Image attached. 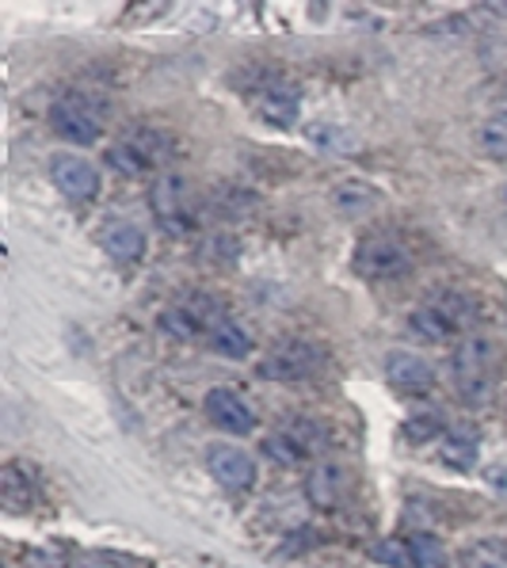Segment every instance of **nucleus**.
I'll return each mask as SVG.
<instances>
[{
    "label": "nucleus",
    "mask_w": 507,
    "mask_h": 568,
    "mask_svg": "<svg viewBox=\"0 0 507 568\" xmlns=\"http://www.w3.org/2000/svg\"><path fill=\"white\" fill-rule=\"evenodd\" d=\"M206 416H210V424L222 427L225 435L256 432V413H252L249 400L233 389H210L206 393Z\"/></svg>",
    "instance_id": "ddd939ff"
},
{
    "label": "nucleus",
    "mask_w": 507,
    "mask_h": 568,
    "mask_svg": "<svg viewBox=\"0 0 507 568\" xmlns=\"http://www.w3.org/2000/svg\"><path fill=\"white\" fill-rule=\"evenodd\" d=\"M450 371H454V389L469 405H485L488 393L496 386V374H500V347L485 332H469L458 344V352H454Z\"/></svg>",
    "instance_id": "f03ea898"
},
{
    "label": "nucleus",
    "mask_w": 507,
    "mask_h": 568,
    "mask_svg": "<svg viewBox=\"0 0 507 568\" xmlns=\"http://www.w3.org/2000/svg\"><path fill=\"white\" fill-rule=\"evenodd\" d=\"M374 557H382V565L413 568V557H408L405 541H382V546H374Z\"/></svg>",
    "instance_id": "5701e85b"
},
{
    "label": "nucleus",
    "mask_w": 507,
    "mask_h": 568,
    "mask_svg": "<svg viewBox=\"0 0 507 568\" xmlns=\"http://www.w3.org/2000/svg\"><path fill=\"white\" fill-rule=\"evenodd\" d=\"M108 161L126 176H145V172H161L172 161V138L153 126H134L111 145Z\"/></svg>",
    "instance_id": "7ed1b4c3"
},
{
    "label": "nucleus",
    "mask_w": 507,
    "mask_h": 568,
    "mask_svg": "<svg viewBox=\"0 0 507 568\" xmlns=\"http://www.w3.org/2000/svg\"><path fill=\"white\" fill-rule=\"evenodd\" d=\"M405 435H408V439H413V443L439 439V435H443V419H439V416H416V419H408Z\"/></svg>",
    "instance_id": "4be33fe9"
},
{
    "label": "nucleus",
    "mask_w": 507,
    "mask_h": 568,
    "mask_svg": "<svg viewBox=\"0 0 507 568\" xmlns=\"http://www.w3.org/2000/svg\"><path fill=\"white\" fill-rule=\"evenodd\" d=\"M405 546H408V557H413V568H450L447 546H443L435 535H427V530L408 535Z\"/></svg>",
    "instance_id": "6ab92c4d"
},
{
    "label": "nucleus",
    "mask_w": 507,
    "mask_h": 568,
    "mask_svg": "<svg viewBox=\"0 0 507 568\" xmlns=\"http://www.w3.org/2000/svg\"><path fill=\"white\" fill-rule=\"evenodd\" d=\"M50 180L65 199L73 203H92L100 195V169L81 153H54L50 156Z\"/></svg>",
    "instance_id": "6e6552de"
},
{
    "label": "nucleus",
    "mask_w": 507,
    "mask_h": 568,
    "mask_svg": "<svg viewBox=\"0 0 507 568\" xmlns=\"http://www.w3.org/2000/svg\"><path fill=\"white\" fill-rule=\"evenodd\" d=\"M260 115H264V122H271V126H278V130L294 126V119H298V92L283 89V84L267 89L264 95H260Z\"/></svg>",
    "instance_id": "f3484780"
},
{
    "label": "nucleus",
    "mask_w": 507,
    "mask_h": 568,
    "mask_svg": "<svg viewBox=\"0 0 507 568\" xmlns=\"http://www.w3.org/2000/svg\"><path fill=\"white\" fill-rule=\"evenodd\" d=\"M325 347L302 336H286L275 347H267V355L260 359V378L267 382H305L317 378L325 371Z\"/></svg>",
    "instance_id": "20e7f679"
},
{
    "label": "nucleus",
    "mask_w": 507,
    "mask_h": 568,
    "mask_svg": "<svg viewBox=\"0 0 507 568\" xmlns=\"http://www.w3.org/2000/svg\"><path fill=\"white\" fill-rule=\"evenodd\" d=\"M500 549H504V557H507V538H504V541H500Z\"/></svg>",
    "instance_id": "b1692460"
},
{
    "label": "nucleus",
    "mask_w": 507,
    "mask_h": 568,
    "mask_svg": "<svg viewBox=\"0 0 507 568\" xmlns=\"http://www.w3.org/2000/svg\"><path fill=\"white\" fill-rule=\"evenodd\" d=\"M34 496H39V477H34V466H4L0 474V500H4L8 511H31Z\"/></svg>",
    "instance_id": "dca6fc26"
},
{
    "label": "nucleus",
    "mask_w": 507,
    "mask_h": 568,
    "mask_svg": "<svg viewBox=\"0 0 507 568\" xmlns=\"http://www.w3.org/2000/svg\"><path fill=\"white\" fill-rule=\"evenodd\" d=\"M458 568H507V557H504L500 546H488V541H480V546L462 554Z\"/></svg>",
    "instance_id": "aec40b11"
},
{
    "label": "nucleus",
    "mask_w": 507,
    "mask_h": 568,
    "mask_svg": "<svg viewBox=\"0 0 507 568\" xmlns=\"http://www.w3.org/2000/svg\"><path fill=\"white\" fill-rule=\"evenodd\" d=\"M305 493H310L313 508L336 511L339 504L347 500V493H352V477H347V469L339 466V462L317 458L310 469V477H305Z\"/></svg>",
    "instance_id": "f8f14e48"
},
{
    "label": "nucleus",
    "mask_w": 507,
    "mask_h": 568,
    "mask_svg": "<svg viewBox=\"0 0 507 568\" xmlns=\"http://www.w3.org/2000/svg\"><path fill=\"white\" fill-rule=\"evenodd\" d=\"M332 206H336L339 214H366V210L378 206V191L363 180H344L332 187Z\"/></svg>",
    "instance_id": "a211bd4d"
},
{
    "label": "nucleus",
    "mask_w": 507,
    "mask_h": 568,
    "mask_svg": "<svg viewBox=\"0 0 507 568\" xmlns=\"http://www.w3.org/2000/svg\"><path fill=\"white\" fill-rule=\"evenodd\" d=\"M355 271L371 283H389V278H405L413 271V252L393 233H371L358 241L355 248Z\"/></svg>",
    "instance_id": "39448f33"
},
{
    "label": "nucleus",
    "mask_w": 507,
    "mask_h": 568,
    "mask_svg": "<svg viewBox=\"0 0 507 568\" xmlns=\"http://www.w3.org/2000/svg\"><path fill=\"white\" fill-rule=\"evenodd\" d=\"M203 336H206V344L214 347L217 355H225V359H244V355L252 352V336L230 317V313L217 310V305H210Z\"/></svg>",
    "instance_id": "4468645a"
},
{
    "label": "nucleus",
    "mask_w": 507,
    "mask_h": 568,
    "mask_svg": "<svg viewBox=\"0 0 507 568\" xmlns=\"http://www.w3.org/2000/svg\"><path fill=\"white\" fill-rule=\"evenodd\" d=\"M206 466H210V477L222 488H230V493H249V488L256 485V462H252V454H244L241 447H230V443H214V447L206 450Z\"/></svg>",
    "instance_id": "9b49d317"
},
{
    "label": "nucleus",
    "mask_w": 507,
    "mask_h": 568,
    "mask_svg": "<svg viewBox=\"0 0 507 568\" xmlns=\"http://www.w3.org/2000/svg\"><path fill=\"white\" fill-rule=\"evenodd\" d=\"M95 241H100V248L111 256V264H119V267H134V264H142V256H145V233L138 230L130 217L108 214L100 222Z\"/></svg>",
    "instance_id": "9d476101"
},
{
    "label": "nucleus",
    "mask_w": 507,
    "mask_h": 568,
    "mask_svg": "<svg viewBox=\"0 0 507 568\" xmlns=\"http://www.w3.org/2000/svg\"><path fill=\"white\" fill-rule=\"evenodd\" d=\"M69 568H134L130 557L122 554H108V549H95V554H81Z\"/></svg>",
    "instance_id": "412c9836"
},
{
    "label": "nucleus",
    "mask_w": 507,
    "mask_h": 568,
    "mask_svg": "<svg viewBox=\"0 0 507 568\" xmlns=\"http://www.w3.org/2000/svg\"><path fill=\"white\" fill-rule=\"evenodd\" d=\"M386 378L397 393H408V397H419V393H432L435 386V371L427 366L419 355L413 352H393L386 359Z\"/></svg>",
    "instance_id": "2eb2a0df"
},
{
    "label": "nucleus",
    "mask_w": 507,
    "mask_h": 568,
    "mask_svg": "<svg viewBox=\"0 0 507 568\" xmlns=\"http://www.w3.org/2000/svg\"><path fill=\"white\" fill-rule=\"evenodd\" d=\"M150 206H153V217L169 233L191 230V195H187V183H183V176H176V172H161V176L153 180Z\"/></svg>",
    "instance_id": "1a4fd4ad"
},
{
    "label": "nucleus",
    "mask_w": 507,
    "mask_h": 568,
    "mask_svg": "<svg viewBox=\"0 0 507 568\" xmlns=\"http://www.w3.org/2000/svg\"><path fill=\"white\" fill-rule=\"evenodd\" d=\"M50 126L73 145H92L103 134V108L84 92H61L50 108Z\"/></svg>",
    "instance_id": "423d86ee"
},
{
    "label": "nucleus",
    "mask_w": 507,
    "mask_h": 568,
    "mask_svg": "<svg viewBox=\"0 0 507 568\" xmlns=\"http://www.w3.org/2000/svg\"><path fill=\"white\" fill-rule=\"evenodd\" d=\"M504 203H507V187H504Z\"/></svg>",
    "instance_id": "393cba45"
},
{
    "label": "nucleus",
    "mask_w": 507,
    "mask_h": 568,
    "mask_svg": "<svg viewBox=\"0 0 507 568\" xmlns=\"http://www.w3.org/2000/svg\"><path fill=\"white\" fill-rule=\"evenodd\" d=\"M477 317V305L469 298L462 286H439L435 294H427L424 305L413 313V332L424 339H466L469 336V325Z\"/></svg>",
    "instance_id": "f257e3e1"
},
{
    "label": "nucleus",
    "mask_w": 507,
    "mask_h": 568,
    "mask_svg": "<svg viewBox=\"0 0 507 568\" xmlns=\"http://www.w3.org/2000/svg\"><path fill=\"white\" fill-rule=\"evenodd\" d=\"M325 443V432H321L313 419H291V424L278 427L271 439H264V454L283 466H302V462H313Z\"/></svg>",
    "instance_id": "0eeeda50"
}]
</instances>
